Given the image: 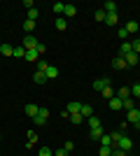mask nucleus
Listing matches in <instances>:
<instances>
[{
    "instance_id": "nucleus-4",
    "label": "nucleus",
    "mask_w": 140,
    "mask_h": 156,
    "mask_svg": "<svg viewBox=\"0 0 140 156\" xmlns=\"http://www.w3.org/2000/svg\"><path fill=\"white\" fill-rule=\"evenodd\" d=\"M38 44H40V42H38V40H35L33 35H26V37H23V44H21V47H23L26 51H33V49H35Z\"/></svg>"
},
{
    "instance_id": "nucleus-32",
    "label": "nucleus",
    "mask_w": 140,
    "mask_h": 156,
    "mask_svg": "<svg viewBox=\"0 0 140 156\" xmlns=\"http://www.w3.org/2000/svg\"><path fill=\"white\" fill-rule=\"evenodd\" d=\"M93 19H96V21H105V9H96Z\"/></svg>"
},
{
    "instance_id": "nucleus-30",
    "label": "nucleus",
    "mask_w": 140,
    "mask_h": 156,
    "mask_svg": "<svg viewBox=\"0 0 140 156\" xmlns=\"http://www.w3.org/2000/svg\"><path fill=\"white\" fill-rule=\"evenodd\" d=\"M52 9H54V12H56V14H63V9H66V5H63V2H54V5H52Z\"/></svg>"
},
{
    "instance_id": "nucleus-35",
    "label": "nucleus",
    "mask_w": 140,
    "mask_h": 156,
    "mask_svg": "<svg viewBox=\"0 0 140 156\" xmlns=\"http://www.w3.org/2000/svg\"><path fill=\"white\" fill-rule=\"evenodd\" d=\"M47 68H49L47 61H38V70H40V72H47Z\"/></svg>"
},
{
    "instance_id": "nucleus-16",
    "label": "nucleus",
    "mask_w": 140,
    "mask_h": 156,
    "mask_svg": "<svg viewBox=\"0 0 140 156\" xmlns=\"http://www.w3.org/2000/svg\"><path fill=\"white\" fill-rule=\"evenodd\" d=\"M54 26H56V30H66V28H68V19H66V16H59Z\"/></svg>"
},
{
    "instance_id": "nucleus-29",
    "label": "nucleus",
    "mask_w": 140,
    "mask_h": 156,
    "mask_svg": "<svg viewBox=\"0 0 140 156\" xmlns=\"http://www.w3.org/2000/svg\"><path fill=\"white\" fill-rule=\"evenodd\" d=\"M138 28H140V23H138V21H128V23H126V30H128V33H135Z\"/></svg>"
},
{
    "instance_id": "nucleus-22",
    "label": "nucleus",
    "mask_w": 140,
    "mask_h": 156,
    "mask_svg": "<svg viewBox=\"0 0 140 156\" xmlns=\"http://www.w3.org/2000/svg\"><path fill=\"white\" fill-rule=\"evenodd\" d=\"M117 21H119L117 14H105V23H107V26H117Z\"/></svg>"
},
{
    "instance_id": "nucleus-8",
    "label": "nucleus",
    "mask_w": 140,
    "mask_h": 156,
    "mask_svg": "<svg viewBox=\"0 0 140 156\" xmlns=\"http://www.w3.org/2000/svg\"><path fill=\"white\" fill-rule=\"evenodd\" d=\"M38 140H40L38 133H35V130H28V142H26V147H28V149H33V144H38Z\"/></svg>"
},
{
    "instance_id": "nucleus-3",
    "label": "nucleus",
    "mask_w": 140,
    "mask_h": 156,
    "mask_svg": "<svg viewBox=\"0 0 140 156\" xmlns=\"http://www.w3.org/2000/svg\"><path fill=\"white\" fill-rule=\"evenodd\" d=\"M126 121H128V124H140V110H138V107H133V110H128L126 112Z\"/></svg>"
},
{
    "instance_id": "nucleus-10",
    "label": "nucleus",
    "mask_w": 140,
    "mask_h": 156,
    "mask_svg": "<svg viewBox=\"0 0 140 156\" xmlns=\"http://www.w3.org/2000/svg\"><path fill=\"white\" fill-rule=\"evenodd\" d=\"M131 51H133V44H131V42H124V44L119 47V56H128Z\"/></svg>"
},
{
    "instance_id": "nucleus-7",
    "label": "nucleus",
    "mask_w": 140,
    "mask_h": 156,
    "mask_svg": "<svg viewBox=\"0 0 140 156\" xmlns=\"http://www.w3.org/2000/svg\"><path fill=\"white\" fill-rule=\"evenodd\" d=\"M45 75H47V82H52V79H56V77H59V68H56V65H49Z\"/></svg>"
},
{
    "instance_id": "nucleus-36",
    "label": "nucleus",
    "mask_w": 140,
    "mask_h": 156,
    "mask_svg": "<svg viewBox=\"0 0 140 156\" xmlns=\"http://www.w3.org/2000/svg\"><path fill=\"white\" fill-rule=\"evenodd\" d=\"M38 156H54V154H52V149H49V147H42V149L38 151Z\"/></svg>"
},
{
    "instance_id": "nucleus-19",
    "label": "nucleus",
    "mask_w": 140,
    "mask_h": 156,
    "mask_svg": "<svg viewBox=\"0 0 140 156\" xmlns=\"http://www.w3.org/2000/svg\"><path fill=\"white\" fill-rule=\"evenodd\" d=\"M124 58H126V65H135V63H138V61H140V56H138V54H135V51H131V54H128V56H124Z\"/></svg>"
},
{
    "instance_id": "nucleus-2",
    "label": "nucleus",
    "mask_w": 140,
    "mask_h": 156,
    "mask_svg": "<svg viewBox=\"0 0 140 156\" xmlns=\"http://www.w3.org/2000/svg\"><path fill=\"white\" fill-rule=\"evenodd\" d=\"M47 119H49V110L40 107V112H38V117H33V121H35V126H45Z\"/></svg>"
},
{
    "instance_id": "nucleus-24",
    "label": "nucleus",
    "mask_w": 140,
    "mask_h": 156,
    "mask_svg": "<svg viewBox=\"0 0 140 156\" xmlns=\"http://www.w3.org/2000/svg\"><path fill=\"white\" fill-rule=\"evenodd\" d=\"M23 30H26V33H28V35H31V33H33V30H35V21H31V19H26V21H23Z\"/></svg>"
},
{
    "instance_id": "nucleus-5",
    "label": "nucleus",
    "mask_w": 140,
    "mask_h": 156,
    "mask_svg": "<svg viewBox=\"0 0 140 156\" xmlns=\"http://www.w3.org/2000/svg\"><path fill=\"white\" fill-rule=\"evenodd\" d=\"M103 135H105L103 126H96V128H91V130H89V140H100Z\"/></svg>"
},
{
    "instance_id": "nucleus-9",
    "label": "nucleus",
    "mask_w": 140,
    "mask_h": 156,
    "mask_svg": "<svg viewBox=\"0 0 140 156\" xmlns=\"http://www.w3.org/2000/svg\"><path fill=\"white\" fill-rule=\"evenodd\" d=\"M105 86H110V82H107L105 77H100V79H96V82H93V89H96V91H103Z\"/></svg>"
},
{
    "instance_id": "nucleus-6",
    "label": "nucleus",
    "mask_w": 140,
    "mask_h": 156,
    "mask_svg": "<svg viewBox=\"0 0 140 156\" xmlns=\"http://www.w3.org/2000/svg\"><path fill=\"white\" fill-rule=\"evenodd\" d=\"M107 105H110V110H114V112H117V110H121V107H124V100L114 96V98H110V100H107Z\"/></svg>"
},
{
    "instance_id": "nucleus-45",
    "label": "nucleus",
    "mask_w": 140,
    "mask_h": 156,
    "mask_svg": "<svg viewBox=\"0 0 140 156\" xmlns=\"http://www.w3.org/2000/svg\"><path fill=\"white\" fill-rule=\"evenodd\" d=\"M63 149H66V151H73L75 144H73V142H66V144H63Z\"/></svg>"
},
{
    "instance_id": "nucleus-12",
    "label": "nucleus",
    "mask_w": 140,
    "mask_h": 156,
    "mask_svg": "<svg viewBox=\"0 0 140 156\" xmlns=\"http://www.w3.org/2000/svg\"><path fill=\"white\" fill-rule=\"evenodd\" d=\"M103 9H105V14H117V2H114V0H107Z\"/></svg>"
},
{
    "instance_id": "nucleus-34",
    "label": "nucleus",
    "mask_w": 140,
    "mask_h": 156,
    "mask_svg": "<svg viewBox=\"0 0 140 156\" xmlns=\"http://www.w3.org/2000/svg\"><path fill=\"white\" fill-rule=\"evenodd\" d=\"M131 96H133V98H140V84H133V86H131Z\"/></svg>"
},
{
    "instance_id": "nucleus-21",
    "label": "nucleus",
    "mask_w": 140,
    "mask_h": 156,
    "mask_svg": "<svg viewBox=\"0 0 140 156\" xmlns=\"http://www.w3.org/2000/svg\"><path fill=\"white\" fill-rule=\"evenodd\" d=\"M26 61H31V63H38V61H40V54L35 51V49H33V51H26Z\"/></svg>"
},
{
    "instance_id": "nucleus-31",
    "label": "nucleus",
    "mask_w": 140,
    "mask_h": 156,
    "mask_svg": "<svg viewBox=\"0 0 140 156\" xmlns=\"http://www.w3.org/2000/svg\"><path fill=\"white\" fill-rule=\"evenodd\" d=\"M38 16H40V12H38V7H33V9H28V19H31V21H35Z\"/></svg>"
},
{
    "instance_id": "nucleus-33",
    "label": "nucleus",
    "mask_w": 140,
    "mask_h": 156,
    "mask_svg": "<svg viewBox=\"0 0 140 156\" xmlns=\"http://www.w3.org/2000/svg\"><path fill=\"white\" fill-rule=\"evenodd\" d=\"M98 156H112V147H100Z\"/></svg>"
},
{
    "instance_id": "nucleus-13",
    "label": "nucleus",
    "mask_w": 140,
    "mask_h": 156,
    "mask_svg": "<svg viewBox=\"0 0 140 156\" xmlns=\"http://www.w3.org/2000/svg\"><path fill=\"white\" fill-rule=\"evenodd\" d=\"M75 14H77V7H75V5H66V9H63V16H66V19H73Z\"/></svg>"
},
{
    "instance_id": "nucleus-44",
    "label": "nucleus",
    "mask_w": 140,
    "mask_h": 156,
    "mask_svg": "<svg viewBox=\"0 0 140 156\" xmlns=\"http://www.w3.org/2000/svg\"><path fill=\"white\" fill-rule=\"evenodd\" d=\"M35 51H38V54H40V56H42V54H45L47 49H45V44H38V47H35Z\"/></svg>"
},
{
    "instance_id": "nucleus-39",
    "label": "nucleus",
    "mask_w": 140,
    "mask_h": 156,
    "mask_svg": "<svg viewBox=\"0 0 140 156\" xmlns=\"http://www.w3.org/2000/svg\"><path fill=\"white\" fill-rule=\"evenodd\" d=\"M131 44H133V51H135V54H138V56H140V37L135 40V42H131Z\"/></svg>"
},
{
    "instance_id": "nucleus-25",
    "label": "nucleus",
    "mask_w": 140,
    "mask_h": 156,
    "mask_svg": "<svg viewBox=\"0 0 140 156\" xmlns=\"http://www.w3.org/2000/svg\"><path fill=\"white\" fill-rule=\"evenodd\" d=\"M117 98H121V100H128V98H131V89H126V86H124V89H119Z\"/></svg>"
},
{
    "instance_id": "nucleus-42",
    "label": "nucleus",
    "mask_w": 140,
    "mask_h": 156,
    "mask_svg": "<svg viewBox=\"0 0 140 156\" xmlns=\"http://www.w3.org/2000/svg\"><path fill=\"white\" fill-rule=\"evenodd\" d=\"M23 7H26V9H33L35 5H33V0H23Z\"/></svg>"
},
{
    "instance_id": "nucleus-26",
    "label": "nucleus",
    "mask_w": 140,
    "mask_h": 156,
    "mask_svg": "<svg viewBox=\"0 0 140 156\" xmlns=\"http://www.w3.org/2000/svg\"><path fill=\"white\" fill-rule=\"evenodd\" d=\"M82 121H84V117H82L80 112H75V114H70V124H75V126H77V124H82Z\"/></svg>"
},
{
    "instance_id": "nucleus-38",
    "label": "nucleus",
    "mask_w": 140,
    "mask_h": 156,
    "mask_svg": "<svg viewBox=\"0 0 140 156\" xmlns=\"http://www.w3.org/2000/svg\"><path fill=\"white\" fill-rule=\"evenodd\" d=\"M133 107H135V105H133V100H131V98H128V100H124V110H133Z\"/></svg>"
},
{
    "instance_id": "nucleus-14",
    "label": "nucleus",
    "mask_w": 140,
    "mask_h": 156,
    "mask_svg": "<svg viewBox=\"0 0 140 156\" xmlns=\"http://www.w3.org/2000/svg\"><path fill=\"white\" fill-rule=\"evenodd\" d=\"M38 112H40V107H38L35 103L26 105V114H28V117H38Z\"/></svg>"
},
{
    "instance_id": "nucleus-15",
    "label": "nucleus",
    "mask_w": 140,
    "mask_h": 156,
    "mask_svg": "<svg viewBox=\"0 0 140 156\" xmlns=\"http://www.w3.org/2000/svg\"><path fill=\"white\" fill-rule=\"evenodd\" d=\"M33 82H35V84H45V82H47V75H45V72H40V70H35Z\"/></svg>"
},
{
    "instance_id": "nucleus-18",
    "label": "nucleus",
    "mask_w": 140,
    "mask_h": 156,
    "mask_svg": "<svg viewBox=\"0 0 140 156\" xmlns=\"http://www.w3.org/2000/svg\"><path fill=\"white\" fill-rule=\"evenodd\" d=\"M0 54L2 56H14V47L12 44H0Z\"/></svg>"
},
{
    "instance_id": "nucleus-1",
    "label": "nucleus",
    "mask_w": 140,
    "mask_h": 156,
    "mask_svg": "<svg viewBox=\"0 0 140 156\" xmlns=\"http://www.w3.org/2000/svg\"><path fill=\"white\" fill-rule=\"evenodd\" d=\"M112 149H121V151H126V154H128V151L133 149V142H131V137H128V135H121L119 142L112 144Z\"/></svg>"
},
{
    "instance_id": "nucleus-28",
    "label": "nucleus",
    "mask_w": 140,
    "mask_h": 156,
    "mask_svg": "<svg viewBox=\"0 0 140 156\" xmlns=\"http://www.w3.org/2000/svg\"><path fill=\"white\" fill-rule=\"evenodd\" d=\"M14 56L16 58H26V49L23 47H14Z\"/></svg>"
},
{
    "instance_id": "nucleus-23",
    "label": "nucleus",
    "mask_w": 140,
    "mask_h": 156,
    "mask_svg": "<svg viewBox=\"0 0 140 156\" xmlns=\"http://www.w3.org/2000/svg\"><path fill=\"white\" fill-rule=\"evenodd\" d=\"M112 135H107V133H105V135H103V137H100V147H112Z\"/></svg>"
},
{
    "instance_id": "nucleus-27",
    "label": "nucleus",
    "mask_w": 140,
    "mask_h": 156,
    "mask_svg": "<svg viewBox=\"0 0 140 156\" xmlns=\"http://www.w3.org/2000/svg\"><path fill=\"white\" fill-rule=\"evenodd\" d=\"M100 93H103V98H105V100H110V98H114V96H117V93H114L112 89H110V86H105V89H103Z\"/></svg>"
},
{
    "instance_id": "nucleus-37",
    "label": "nucleus",
    "mask_w": 140,
    "mask_h": 156,
    "mask_svg": "<svg viewBox=\"0 0 140 156\" xmlns=\"http://www.w3.org/2000/svg\"><path fill=\"white\" fill-rule=\"evenodd\" d=\"M89 126H91V128H96V126H100V119H96V117H89Z\"/></svg>"
},
{
    "instance_id": "nucleus-40",
    "label": "nucleus",
    "mask_w": 140,
    "mask_h": 156,
    "mask_svg": "<svg viewBox=\"0 0 140 156\" xmlns=\"http://www.w3.org/2000/svg\"><path fill=\"white\" fill-rule=\"evenodd\" d=\"M68 154H70V151H66V149H63V147H61L59 151H54V156H68Z\"/></svg>"
},
{
    "instance_id": "nucleus-11",
    "label": "nucleus",
    "mask_w": 140,
    "mask_h": 156,
    "mask_svg": "<svg viewBox=\"0 0 140 156\" xmlns=\"http://www.w3.org/2000/svg\"><path fill=\"white\" fill-rule=\"evenodd\" d=\"M112 65L117 68V70H124V68H128V65H126V58H124V56H117V58L112 61Z\"/></svg>"
},
{
    "instance_id": "nucleus-41",
    "label": "nucleus",
    "mask_w": 140,
    "mask_h": 156,
    "mask_svg": "<svg viewBox=\"0 0 140 156\" xmlns=\"http://www.w3.org/2000/svg\"><path fill=\"white\" fill-rule=\"evenodd\" d=\"M112 156H128L126 151H121V149H112Z\"/></svg>"
},
{
    "instance_id": "nucleus-17",
    "label": "nucleus",
    "mask_w": 140,
    "mask_h": 156,
    "mask_svg": "<svg viewBox=\"0 0 140 156\" xmlns=\"http://www.w3.org/2000/svg\"><path fill=\"white\" fill-rule=\"evenodd\" d=\"M80 114L84 119H89V117H93V107L91 105H82V110H80Z\"/></svg>"
},
{
    "instance_id": "nucleus-20",
    "label": "nucleus",
    "mask_w": 140,
    "mask_h": 156,
    "mask_svg": "<svg viewBox=\"0 0 140 156\" xmlns=\"http://www.w3.org/2000/svg\"><path fill=\"white\" fill-rule=\"evenodd\" d=\"M82 110V103H77V100H73V103L68 105V114H75V112Z\"/></svg>"
},
{
    "instance_id": "nucleus-43",
    "label": "nucleus",
    "mask_w": 140,
    "mask_h": 156,
    "mask_svg": "<svg viewBox=\"0 0 140 156\" xmlns=\"http://www.w3.org/2000/svg\"><path fill=\"white\" fill-rule=\"evenodd\" d=\"M126 35H128L126 28H119V37H121V40H126Z\"/></svg>"
}]
</instances>
